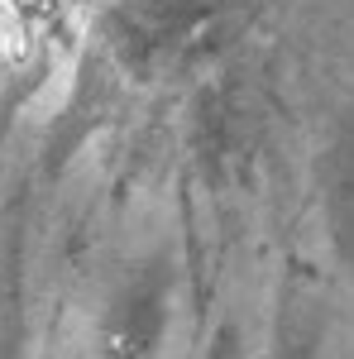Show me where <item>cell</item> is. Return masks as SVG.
<instances>
[{"instance_id": "obj_3", "label": "cell", "mask_w": 354, "mask_h": 359, "mask_svg": "<svg viewBox=\"0 0 354 359\" xmlns=\"http://www.w3.org/2000/svg\"><path fill=\"white\" fill-rule=\"evenodd\" d=\"M191 139H196V158L211 182H230L245 172L254 144H249V111L235 86H211L206 96H196Z\"/></svg>"}, {"instance_id": "obj_4", "label": "cell", "mask_w": 354, "mask_h": 359, "mask_svg": "<svg viewBox=\"0 0 354 359\" xmlns=\"http://www.w3.org/2000/svg\"><path fill=\"white\" fill-rule=\"evenodd\" d=\"M321 221H326V240H330L335 264L354 283V135H345L326 154V168H321Z\"/></svg>"}, {"instance_id": "obj_2", "label": "cell", "mask_w": 354, "mask_h": 359, "mask_svg": "<svg viewBox=\"0 0 354 359\" xmlns=\"http://www.w3.org/2000/svg\"><path fill=\"white\" fill-rule=\"evenodd\" d=\"M168 335V273L144 264L110 292L101 311V355L106 359H158Z\"/></svg>"}, {"instance_id": "obj_5", "label": "cell", "mask_w": 354, "mask_h": 359, "mask_svg": "<svg viewBox=\"0 0 354 359\" xmlns=\"http://www.w3.org/2000/svg\"><path fill=\"white\" fill-rule=\"evenodd\" d=\"M321 355V316L306 302H292L282 321L273 326V350L268 359H316Z\"/></svg>"}, {"instance_id": "obj_1", "label": "cell", "mask_w": 354, "mask_h": 359, "mask_svg": "<svg viewBox=\"0 0 354 359\" xmlns=\"http://www.w3.org/2000/svg\"><path fill=\"white\" fill-rule=\"evenodd\" d=\"M220 5L225 0H110L101 15V43L125 77L154 82L201 43Z\"/></svg>"}, {"instance_id": "obj_6", "label": "cell", "mask_w": 354, "mask_h": 359, "mask_svg": "<svg viewBox=\"0 0 354 359\" xmlns=\"http://www.w3.org/2000/svg\"><path fill=\"white\" fill-rule=\"evenodd\" d=\"M201 359H249V350H245V335H240V326H216V335L206 340V355Z\"/></svg>"}]
</instances>
